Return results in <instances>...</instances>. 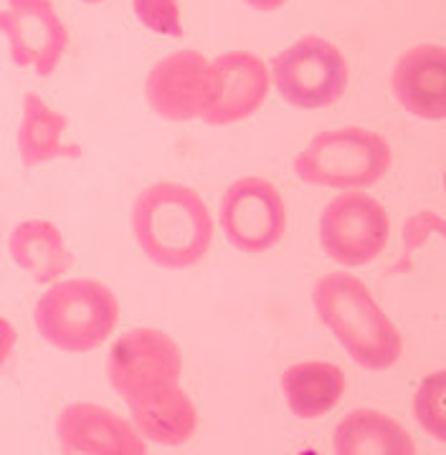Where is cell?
Segmentation results:
<instances>
[{"mask_svg":"<svg viewBox=\"0 0 446 455\" xmlns=\"http://www.w3.org/2000/svg\"><path fill=\"white\" fill-rule=\"evenodd\" d=\"M133 233L155 266L182 271L206 259L214 218L203 197L181 182H155L133 205Z\"/></svg>","mask_w":446,"mask_h":455,"instance_id":"1","label":"cell"},{"mask_svg":"<svg viewBox=\"0 0 446 455\" xmlns=\"http://www.w3.org/2000/svg\"><path fill=\"white\" fill-rule=\"evenodd\" d=\"M312 304L320 322L363 370H391L403 355L398 329L358 276L347 271L322 276L314 283Z\"/></svg>","mask_w":446,"mask_h":455,"instance_id":"2","label":"cell"},{"mask_svg":"<svg viewBox=\"0 0 446 455\" xmlns=\"http://www.w3.org/2000/svg\"><path fill=\"white\" fill-rule=\"evenodd\" d=\"M34 322L53 349L82 355L112 337L119 304L112 289L97 278H67L36 301Z\"/></svg>","mask_w":446,"mask_h":455,"instance_id":"3","label":"cell"},{"mask_svg":"<svg viewBox=\"0 0 446 455\" xmlns=\"http://www.w3.org/2000/svg\"><path fill=\"white\" fill-rule=\"evenodd\" d=\"M393 152L385 137L365 127H340L314 134L295 160L299 180L314 188H373L391 167Z\"/></svg>","mask_w":446,"mask_h":455,"instance_id":"4","label":"cell"},{"mask_svg":"<svg viewBox=\"0 0 446 455\" xmlns=\"http://www.w3.org/2000/svg\"><path fill=\"white\" fill-rule=\"evenodd\" d=\"M272 84L297 109H322L345 94L350 68L340 49L322 36H304L272 64Z\"/></svg>","mask_w":446,"mask_h":455,"instance_id":"5","label":"cell"},{"mask_svg":"<svg viewBox=\"0 0 446 455\" xmlns=\"http://www.w3.org/2000/svg\"><path fill=\"white\" fill-rule=\"evenodd\" d=\"M391 238V218L376 197L345 190L332 197L320 218V243L345 268L368 266L378 259Z\"/></svg>","mask_w":446,"mask_h":455,"instance_id":"6","label":"cell"},{"mask_svg":"<svg viewBox=\"0 0 446 455\" xmlns=\"http://www.w3.org/2000/svg\"><path fill=\"white\" fill-rule=\"evenodd\" d=\"M182 374L181 347L158 329H130L115 341L107 359V377L117 395L133 400L140 395L178 385Z\"/></svg>","mask_w":446,"mask_h":455,"instance_id":"7","label":"cell"},{"mask_svg":"<svg viewBox=\"0 0 446 455\" xmlns=\"http://www.w3.org/2000/svg\"><path fill=\"white\" fill-rule=\"evenodd\" d=\"M221 228L241 253H264L287 230V205L280 190L264 178H239L221 200Z\"/></svg>","mask_w":446,"mask_h":455,"instance_id":"8","label":"cell"},{"mask_svg":"<svg viewBox=\"0 0 446 455\" xmlns=\"http://www.w3.org/2000/svg\"><path fill=\"white\" fill-rule=\"evenodd\" d=\"M0 33L13 64L51 76L69 49V31L51 0H8L0 11Z\"/></svg>","mask_w":446,"mask_h":455,"instance_id":"9","label":"cell"},{"mask_svg":"<svg viewBox=\"0 0 446 455\" xmlns=\"http://www.w3.org/2000/svg\"><path fill=\"white\" fill-rule=\"evenodd\" d=\"M272 76L266 64L248 51L221 53L208 64L206 101L200 119L211 127H226L247 119L269 97Z\"/></svg>","mask_w":446,"mask_h":455,"instance_id":"10","label":"cell"},{"mask_svg":"<svg viewBox=\"0 0 446 455\" xmlns=\"http://www.w3.org/2000/svg\"><path fill=\"white\" fill-rule=\"evenodd\" d=\"M208 59L196 49L167 53L150 68L145 79V97L152 112L173 124L199 119L206 101Z\"/></svg>","mask_w":446,"mask_h":455,"instance_id":"11","label":"cell"},{"mask_svg":"<svg viewBox=\"0 0 446 455\" xmlns=\"http://www.w3.org/2000/svg\"><path fill=\"white\" fill-rule=\"evenodd\" d=\"M56 438L69 455H145L148 445L117 412L94 403H71L56 418Z\"/></svg>","mask_w":446,"mask_h":455,"instance_id":"12","label":"cell"},{"mask_svg":"<svg viewBox=\"0 0 446 455\" xmlns=\"http://www.w3.org/2000/svg\"><path fill=\"white\" fill-rule=\"evenodd\" d=\"M393 94L413 116L439 122L446 114V51L439 44H418L398 59Z\"/></svg>","mask_w":446,"mask_h":455,"instance_id":"13","label":"cell"},{"mask_svg":"<svg viewBox=\"0 0 446 455\" xmlns=\"http://www.w3.org/2000/svg\"><path fill=\"white\" fill-rule=\"evenodd\" d=\"M127 405L140 438L166 448H181L182 443L193 438L199 427L196 405L178 385H167L160 390L133 397L127 400Z\"/></svg>","mask_w":446,"mask_h":455,"instance_id":"14","label":"cell"},{"mask_svg":"<svg viewBox=\"0 0 446 455\" xmlns=\"http://www.w3.org/2000/svg\"><path fill=\"white\" fill-rule=\"evenodd\" d=\"M69 119L56 112L46 99L36 92L23 97L20 122L16 132L18 157L23 167H41L53 160H77L82 157V147L69 145Z\"/></svg>","mask_w":446,"mask_h":455,"instance_id":"15","label":"cell"},{"mask_svg":"<svg viewBox=\"0 0 446 455\" xmlns=\"http://www.w3.org/2000/svg\"><path fill=\"white\" fill-rule=\"evenodd\" d=\"M8 253L18 268H23L38 283L59 281L74 263L64 233L44 218L18 223L8 238Z\"/></svg>","mask_w":446,"mask_h":455,"instance_id":"16","label":"cell"},{"mask_svg":"<svg viewBox=\"0 0 446 455\" xmlns=\"http://www.w3.org/2000/svg\"><path fill=\"white\" fill-rule=\"evenodd\" d=\"M337 455H413L416 445L403 425L385 412L361 407L347 412L332 433Z\"/></svg>","mask_w":446,"mask_h":455,"instance_id":"17","label":"cell"},{"mask_svg":"<svg viewBox=\"0 0 446 455\" xmlns=\"http://www.w3.org/2000/svg\"><path fill=\"white\" fill-rule=\"evenodd\" d=\"M345 374L337 364L310 359L281 374V392L289 410L302 420H317L335 410L345 395Z\"/></svg>","mask_w":446,"mask_h":455,"instance_id":"18","label":"cell"},{"mask_svg":"<svg viewBox=\"0 0 446 455\" xmlns=\"http://www.w3.org/2000/svg\"><path fill=\"white\" fill-rule=\"evenodd\" d=\"M444 385L446 374L439 370V372L429 374L421 382V387H418L416 397H413V415H416V420L436 440H444L446 433Z\"/></svg>","mask_w":446,"mask_h":455,"instance_id":"19","label":"cell"},{"mask_svg":"<svg viewBox=\"0 0 446 455\" xmlns=\"http://www.w3.org/2000/svg\"><path fill=\"white\" fill-rule=\"evenodd\" d=\"M134 16L140 23L155 33L181 38L182 20H181V0H133Z\"/></svg>","mask_w":446,"mask_h":455,"instance_id":"20","label":"cell"},{"mask_svg":"<svg viewBox=\"0 0 446 455\" xmlns=\"http://www.w3.org/2000/svg\"><path fill=\"white\" fill-rule=\"evenodd\" d=\"M16 326L11 324L5 316H0V370L11 362L13 352H16Z\"/></svg>","mask_w":446,"mask_h":455,"instance_id":"21","label":"cell"},{"mask_svg":"<svg viewBox=\"0 0 446 455\" xmlns=\"http://www.w3.org/2000/svg\"><path fill=\"white\" fill-rule=\"evenodd\" d=\"M247 5H251L254 11H262V13H274L287 5V0H244Z\"/></svg>","mask_w":446,"mask_h":455,"instance_id":"22","label":"cell"},{"mask_svg":"<svg viewBox=\"0 0 446 455\" xmlns=\"http://www.w3.org/2000/svg\"><path fill=\"white\" fill-rule=\"evenodd\" d=\"M82 3H86V5H100L104 0H82Z\"/></svg>","mask_w":446,"mask_h":455,"instance_id":"23","label":"cell"}]
</instances>
